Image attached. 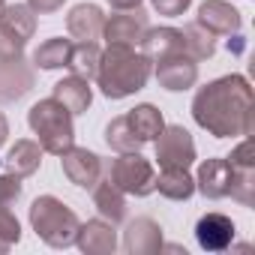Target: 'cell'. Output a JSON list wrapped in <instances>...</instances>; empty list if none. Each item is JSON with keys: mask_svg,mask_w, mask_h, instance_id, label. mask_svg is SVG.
Segmentation results:
<instances>
[{"mask_svg": "<svg viewBox=\"0 0 255 255\" xmlns=\"http://www.w3.org/2000/svg\"><path fill=\"white\" fill-rule=\"evenodd\" d=\"M30 225L36 231V237H42L48 246L54 249H66L75 243L78 234V216L72 207H66L60 198L54 195H39L30 204Z\"/></svg>", "mask_w": 255, "mask_h": 255, "instance_id": "obj_4", "label": "cell"}, {"mask_svg": "<svg viewBox=\"0 0 255 255\" xmlns=\"http://www.w3.org/2000/svg\"><path fill=\"white\" fill-rule=\"evenodd\" d=\"M99 57H102V48L96 42H75L72 45V57H69V66L72 75H81V78H96V69H99Z\"/></svg>", "mask_w": 255, "mask_h": 255, "instance_id": "obj_27", "label": "cell"}, {"mask_svg": "<svg viewBox=\"0 0 255 255\" xmlns=\"http://www.w3.org/2000/svg\"><path fill=\"white\" fill-rule=\"evenodd\" d=\"M72 117L75 114H81V111H87L90 108V102H93V90H90V81L87 78H81V75H66L63 81H57L54 84V93H51Z\"/></svg>", "mask_w": 255, "mask_h": 255, "instance_id": "obj_18", "label": "cell"}, {"mask_svg": "<svg viewBox=\"0 0 255 255\" xmlns=\"http://www.w3.org/2000/svg\"><path fill=\"white\" fill-rule=\"evenodd\" d=\"M150 3H153V9H156L159 15L177 18V15H183V12L189 9V3H192V0H150Z\"/></svg>", "mask_w": 255, "mask_h": 255, "instance_id": "obj_30", "label": "cell"}, {"mask_svg": "<svg viewBox=\"0 0 255 255\" xmlns=\"http://www.w3.org/2000/svg\"><path fill=\"white\" fill-rule=\"evenodd\" d=\"M123 249L129 255H150L162 249V228L150 219V216H138L135 222H129L123 237Z\"/></svg>", "mask_w": 255, "mask_h": 255, "instance_id": "obj_15", "label": "cell"}, {"mask_svg": "<svg viewBox=\"0 0 255 255\" xmlns=\"http://www.w3.org/2000/svg\"><path fill=\"white\" fill-rule=\"evenodd\" d=\"M231 54H243V48H246V39L240 36V30L237 33H231V39H228V45H225Z\"/></svg>", "mask_w": 255, "mask_h": 255, "instance_id": "obj_33", "label": "cell"}, {"mask_svg": "<svg viewBox=\"0 0 255 255\" xmlns=\"http://www.w3.org/2000/svg\"><path fill=\"white\" fill-rule=\"evenodd\" d=\"M72 39H63V36H54V39H45L36 51H33V66L39 69H66L69 66V57H72Z\"/></svg>", "mask_w": 255, "mask_h": 255, "instance_id": "obj_23", "label": "cell"}, {"mask_svg": "<svg viewBox=\"0 0 255 255\" xmlns=\"http://www.w3.org/2000/svg\"><path fill=\"white\" fill-rule=\"evenodd\" d=\"M0 240H6L9 246L21 240V225L9 207H0Z\"/></svg>", "mask_w": 255, "mask_h": 255, "instance_id": "obj_29", "label": "cell"}, {"mask_svg": "<svg viewBox=\"0 0 255 255\" xmlns=\"http://www.w3.org/2000/svg\"><path fill=\"white\" fill-rule=\"evenodd\" d=\"M129 126L135 129V135L147 144V141H156V135L162 132V126H165V120H162V111L156 108V105H150V102H144V105H135L129 114Z\"/></svg>", "mask_w": 255, "mask_h": 255, "instance_id": "obj_24", "label": "cell"}, {"mask_svg": "<svg viewBox=\"0 0 255 255\" xmlns=\"http://www.w3.org/2000/svg\"><path fill=\"white\" fill-rule=\"evenodd\" d=\"M6 138H9V123H6V117H3V111H0V147L6 144Z\"/></svg>", "mask_w": 255, "mask_h": 255, "instance_id": "obj_35", "label": "cell"}, {"mask_svg": "<svg viewBox=\"0 0 255 255\" xmlns=\"http://www.w3.org/2000/svg\"><path fill=\"white\" fill-rule=\"evenodd\" d=\"M150 72H153V63L141 51L126 48V45H108L99 57L96 84H99L102 96L126 99V96L144 90Z\"/></svg>", "mask_w": 255, "mask_h": 255, "instance_id": "obj_2", "label": "cell"}, {"mask_svg": "<svg viewBox=\"0 0 255 255\" xmlns=\"http://www.w3.org/2000/svg\"><path fill=\"white\" fill-rule=\"evenodd\" d=\"M156 162L159 168H189L195 162V141L183 126H162L156 135Z\"/></svg>", "mask_w": 255, "mask_h": 255, "instance_id": "obj_7", "label": "cell"}, {"mask_svg": "<svg viewBox=\"0 0 255 255\" xmlns=\"http://www.w3.org/2000/svg\"><path fill=\"white\" fill-rule=\"evenodd\" d=\"M195 237H198V246L207 249V252H222L234 243V222L225 216V213H204L195 225Z\"/></svg>", "mask_w": 255, "mask_h": 255, "instance_id": "obj_11", "label": "cell"}, {"mask_svg": "<svg viewBox=\"0 0 255 255\" xmlns=\"http://www.w3.org/2000/svg\"><path fill=\"white\" fill-rule=\"evenodd\" d=\"M102 21H105V15H102L99 6H93V3H78V6H72L69 15H66V30H69V36L78 39V42H96V39L102 36Z\"/></svg>", "mask_w": 255, "mask_h": 255, "instance_id": "obj_16", "label": "cell"}, {"mask_svg": "<svg viewBox=\"0 0 255 255\" xmlns=\"http://www.w3.org/2000/svg\"><path fill=\"white\" fill-rule=\"evenodd\" d=\"M63 3H66V0H27V6H30L36 15H51V12H57Z\"/></svg>", "mask_w": 255, "mask_h": 255, "instance_id": "obj_32", "label": "cell"}, {"mask_svg": "<svg viewBox=\"0 0 255 255\" xmlns=\"http://www.w3.org/2000/svg\"><path fill=\"white\" fill-rule=\"evenodd\" d=\"M60 165H63L66 180L81 186V189H93L96 180L102 177V159L93 150H87V147H75L72 144L69 150L60 153Z\"/></svg>", "mask_w": 255, "mask_h": 255, "instance_id": "obj_8", "label": "cell"}, {"mask_svg": "<svg viewBox=\"0 0 255 255\" xmlns=\"http://www.w3.org/2000/svg\"><path fill=\"white\" fill-rule=\"evenodd\" d=\"M111 3V9H135V6H141V0H108Z\"/></svg>", "mask_w": 255, "mask_h": 255, "instance_id": "obj_34", "label": "cell"}, {"mask_svg": "<svg viewBox=\"0 0 255 255\" xmlns=\"http://www.w3.org/2000/svg\"><path fill=\"white\" fill-rule=\"evenodd\" d=\"M180 33H183V51H186L192 60H210V57L216 54V36H213L207 27H201L198 21L186 24Z\"/></svg>", "mask_w": 255, "mask_h": 255, "instance_id": "obj_26", "label": "cell"}, {"mask_svg": "<svg viewBox=\"0 0 255 255\" xmlns=\"http://www.w3.org/2000/svg\"><path fill=\"white\" fill-rule=\"evenodd\" d=\"M36 84L33 66L18 57H0V102H15L24 93H30Z\"/></svg>", "mask_w": 255, "mask_h": 255, "instance_id": "obj_9", "label": "cell"}, {"mask_svg": "<svg viewBox=\"0 0 255 255\" xmlns=\"http://www.w3.org/2000/svg\"><path fill=\"white\" fill-rule=\"evenodd\" d=\"M93 204H96L99 216L108 219L111 225H117V222L126 219V192H120L111 183V177H105V180L99 177L96 180V186H93Z\"/></svg>", "mask_w": 255, "mask_h": 255, "instance_id": "obj_20", "label": "cell"}, {"mask_svg": "<svg viewBox=\"0 0 255 255\" xmlns=\"http://www.w3.org/2000/svg\"><path fill=\"white\" fill-rule=\"evenodd\" d=\"M75 243L87 255H111L117 249V234H114V225L108 219H90V222L78 225Z\"/></svg>", "mask_w": 255, "mask_h": 255, "instance_id": "obj_14", "label": "cell"}, {"mask_svg": "<svg viewBox=\"0 0 255 255\" xmlns=\"http://www.w3.org/2000/svg\"><path fill=\"white\" fill-rule=\"evenodd\" d=\"M27 123L39 141V147L45 153L60 156L63 150H69L75 144V126H72V114L54 99H39L30 111H27Z\"/></svg>", "mask_w": 255, "mask_h": 255, "instance_id": "obj_3", "label": "cell"}, {"mask_svg": "<svg viewBox=\"0 0 255 255\" xmlns=\"http://www.w3.org/2000/svg\"><path fill=\"white\" fill-rule=\"evenodd\" d=\"M147 12L141 6L135 9H117L114 15H108L102 21V36L108 45H126V48H135L141 45L144 33H147Z\"/></svg>", "mask_w": 255, "mask_h": 255, "instance_id": "obj_6", "label": "cell"}, {"mask_svg": "<svg viewBox=\"0 0 255 255\" xmlns=\"http://www.w3.org/2000/svg\"><path fill=\"white\" fill-rule=\"evenodd\" d=\"M231 165H255V150H252V141L246 138V141H240L234 150H231V156H225Z\"/></svg>", "mask_w": 255, "mask_h": 255, "instance_id": "obj_31", "label": "cell"}, {"mask_svg": "<svg viewBox=\"0 0 255 255\" xmlns=\"http://www.w3.org/2000/svg\"><path fill=\"white\" fill-rule=\"evenodd\" d=\"M198 24L207 27L213 36H231L240 30L243 18L228 0H204L198 9Z\"/></svg>", "mask_w": 255, "mask_h": 255, "instance_id": "obj_12", "label": "cell"}, {"mask_svg": "<svg viewBox=\"0 0 255 255\" xmlns=\"http://www.w3.org/2000/svg\"><path fill=\"white\" fill-rule=\"evenodd\" d=\"M3 9H6V0H0V15H3Z\"/></svg>", "mask_w": 255, "mask_h": 255, "instance_id": "obj_37", "label": "cell"}, {"mask_svg": "<svg viewBox=\"0 0 255 255\" xmlns=\"http://www.w3.org/2000/svg\"><path fill=\"white\" fill-rule=\"evenodd\" d=\"M42 153H45V150L39 147V141L21 138V141L12 144V150H9V156H6V168H9L12 174H18V177H30V174L39 171Z\"/></svg>", "mask_w": 255, "mask_h": 255, "instance_id": "obj_21", "label": "cell"}, {"mask_svg": "<svg viewBox=\"0 0 255 255\" xmlns=\"http://www.w3.org/2000/svg\"><path fill=\"white\" fill-rule=\"evenodd\" d=\"M231 165L228 159H204L198 165V177H195V189L204 198H228L231 192Z\"/></svg>", "mask_w": 255, "mask_h": 255, "instance_id": "obj_13", "label": "cell"}, {"mask_svg": "<svg viewBox=\"0 0 255 255\" xmlns=\"http://www.w3.org/2000/svg\"><path fill=\"white\" fill-rule=\"evenodd\" d=\"M6 249H9V243H6V240H0V252H6Z\"/></svg>", "mask_w": 255, "mask_h": 255, "instance_id": "obj_36", "label": "cell"}, {"mask_svg": "<svg viewBox=\"0 0 255 255\" xmlns=\"http://www.w3.org/2000/svg\"><path fill=\"white\" fill-rule=\"evenodd\" d=\"M105 144L117 153H135V150H141L144 141L135 135V129L129 126V117L123 114V117H114L105 126Z\"/></svg>", "mask_w": 255, "mask_h": 255, "instance_id": "obj_25", "label": "cell"}, {"mask_svg": "<svg viewBox=\"0 0 255 255\" xmlns=\"http://www.w3.org/2000/svg\"><path fill=\"white\" fill-rule=\"evenodd\" d=\"M156 189L168 201H189L195 195V177H189L186 168H162L156 174Z\"/></svg>", "mask_w": 255, "mask_h": 255, "instance_id": "obj_22", "label": "cell"}, {"mask_svg": "<svg viewBox=\"0 0 255 255\" xmlns=\"http://www.w3.org/2000/svg\"><path fill=\"white\" fill-rule=\"evenodd\" d=\"M177 51H183V33L177 27H147V33L141 39V54L150 63L171 57Z\"/></svg>", "mask_w": 255, "mask_h": 255, "instance_id": "obj_17", "label": "cell"}, {"mask_svg": "<svg viewBox=\"0 0 255 255\" xmlns=\"http://www.w3.org/2000/svg\"><path fill=\"white\" fill-rule=\"evenodd\" d=\"M0 33H6L18 45H27V39L36 33V12L27 3H12L0 15Z\"/></svg>", "mask_w": 255, "mask_h": 255, "instance_id": "obj_19", "label": "cell"}, {"mask_svg": "<svg viewBox=\"0 0 255 255\" xmlns=\"http://www.w3.org/2000/svg\"><path fill=\"white\" fill-rule=\"evenodd\" d=\"M192 117L216 138H237L252 132V87L243 75H222L198 87Z\"/></svg>", "mask_w": 255, "mask_h": 255, "instance_id": "obj_1", "label": "cell"}, {"mask_svg": "<svg viewBox=\"0 0 255 255\" xmlns=\"http://www.w3.org/2000/svg\"><path fill=\"white\" fill-rule=\"evenodd\" d=\"M21 177L18 174H0V207H9V204H15L18 198H21Z\"/></svg>", "mask_w": 255, "mask_h": 255, "instance_id": "obj_28", "label": "cell"}, {"mask_svg": "<svg viewBox=\"0 0 255 255\" xmlns=\"http://www.w3.org/2000/svg\"><path fill=\"white\" fill-rule=\"evenodd\" d=\"M156 81H159V87H165L171 93L189 90L198 81V60H192L186 51L162 57V60H156Z\"/></svg>", "mask_w": 255, "mask_h": 255, "instance_id": "obj_10", "label": "cell"}, {"mask_svg": "<svg viewBox=\"0 0 255 255\" xmlns=\"http://www.w3.org/2000/svg\"><path fill=\"white\" fill-rule=\"evenodd\" d=\"M108 177L111 183L126 192V195H135V198H144L150 192H156V171H153V162L144 159L138 150L135 153H120L111 168H108Z\"/></svg>", "mask_w": 255, "mask_h": 255, "instance_id": "obj_5", "label": "cell"}]
</instances>
